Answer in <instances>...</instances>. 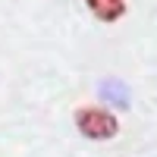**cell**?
Listing matches in <instances>:
<instances>
[{"instance_id":"1","label":"cell","mask_w":157,"mask_h":157,"mask_svg":"<svg viewBox=\"0 0 157 157\" xmlns=\"http://www.w3.org/2000/svg\"><path fill=\"white\" fill-rule=\"evenodd\" d=\"M75 126L85 138H94V141H104V138H113L120 132V123L116 116L101 110V107H78L75 110Z\"/></svg>"},{"instance_id":"2","label":"cell","mask_w":157,"mask_h":157,"mask_svg":"<svg viewBox=\"0 0 157 157\" xmlns=\"http://www.w3.org/2000/svg\"><path fill=\"white\" fill-rule=\"evenodd\" d=\"M88 6L101 22H113L126 13V0H88Z\"/></svg>"}]
</instances>
